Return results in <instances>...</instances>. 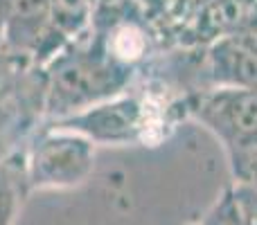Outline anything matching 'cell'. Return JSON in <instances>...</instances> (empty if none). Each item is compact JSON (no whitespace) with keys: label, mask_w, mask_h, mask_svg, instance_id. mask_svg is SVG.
I'll return each instance as SVG.
<instances>
[{"label":"cell","mask_w":257,"mask_h":225,"mask_svg":"<svg viewBox=\"0 0 257 225\" xmlns=\"http://www.w3.org/2000/svg\"><path fill=\"white\" fill-rule=\"evenodd\" d=\"M18 63H21V59H14V57H9V54H5L3 50H0V88L5 86V81L9 79V75L14 72V68H16Z\"/></svg>","instance_id":"11"},{"label":"cell","mask_w":257,"mask_h":225,"mask_svg":"<svg viewBox=\"0 0 257 225\" xmlns=\"http://www.w3.org/2000/svg\"><path fill=\"white\" fill-rule=\"evenodd\" d=\"M187 111L223 144L235 185L257 187V90L203 88Z\"/></svg>","instance_id":"2"},{"label":"cell","mask_w":257,"mask_h":225,"mask_svg":"<svg viewBox=\"0 0 257 225\" xmlns=\"http://www.w3.org/2000/svg\"><path fill=\"white\" fill-rule=\"evenodd\" d=\"M43 117L45 72L43 68L21 61L0 88V158L21 153Z\"/></svg>","instance_id":"4"},{"label":"cell","mask_w":257,"mask_h":225,"mask_svg":"<svg viewBox=\"0 0 257 225\" xmlns=\"http://www.w3.org/2000/svg\"><path fill=\"white\" fill-rule=\"evenodd\" d=\"M27 191L70 189L95 169V144L84 135L45 124L23 149Z\"/></svg>","instance_id":"3"},{"label":"cell","mask_w":257,"mask_h":225,"mask_svg":"<svg viewBox=\"0 0 257 225\" xmlns=\"http://www.w3.org/2000/svg\"><path fill=\"white\" fill-rule=\"evenodd\" d=\"M97 0H50L52 27L66 43H75L90 34Z\"/></svg>","instance_id":"8"},{"label":"cell","mask_w":257,"mask_h":225,"mask_svg":"<svg viewBox=\"0 0 257 225\" xmlns=\"http://www.w3.org/2000/svg\"><path fill=\"white\" fill-rule=\"evenodd\" d=\"M3 34H5V0H0V48H3Z\"/></svg>","instance_id":"13"},{"label":"cell","mask_w":257,"mask_h":225,"mask_svg":"<svg viewBox=\"0 0 257 225\" xmlns=\"http://www.w3.org/2000/svg\"><path fill=\"white\" fill-rule=\"evenodd\" d=\"M239 187L246 191V198H248L250 205V225H257V187H244V185Z\"/></svg>","instance_id":"12"},{"label":"cell","mask_w":257,"mask_h":225,"mask_svg":"<svg viewBox=\"0 0 257 225\" xmlns=\"http://www.w3.org/2000/svg\"><path fill=\"white\" fill-rule=\"evenodd\" d=\"M30 194L21 153L0 158V225H14L23 198Z\"/></svg>","instance_id":"9"},{"label":"cell","mask_w":257,"mask_h":225,"mask_svg":"<svg viewBox=\"0 0 257 225\" xmlns=\"http://www.w3.org/2000/svg\"><path fill=\"white\" fill-rule=\"evenodd\" d=\"M48 126L84 135L95 146L97 144H133L142 137L147 126L145 104L133 95H117L113 99L99 102L95 106L68 115L63 119L48 122Z\"/></svg>","instance_id":"6"},{"label":"cell","mask_w":257,"mask_h":225,"mask_svg":"<svg viewBox=\"0 0 257 225\" xmlns=\"http://www.w3.org/2000/svg\"><path fill=\"white\" fill-rule=\"evenodd\" d=\"M199 225H250V205L239 185H228Z\"/></svg>","instance_id":"10"},{"label":"cell","mask_w":257,"mask_h":225,"mask_svg":"<svg viewBox=\"0 0 257 225\" xmlns=\"http://www.w3.org/2000/svg\"><path fill=\"white\" fill-rule=\"evenodd\" d=\"M66 41L52 27L50 0H5L3 52L14 59L43 68Z\"/></svg>","instance_id":"5"},{"label":"cell","mask_w":257,"mask_h":225,"mask_svg":"<svg viewBox=\"0 0 257 225\" xmlns=\"http://www.w3.org/2000/svg\"><path fill=\"white\" fill-rule=\"evenodd\" d=\"M43 72L48 122L124 95L133 79V68L108 57L88 36L68 43L45 63Z\"/></svg>","instance_id":"1"},{"label":"cell","mask_w":257,"mask_h":225,"mask_svg":"<svg viewBox=\"0 0 257 225\" xmlns=\"http://www.w3.org/2000/svg\"><path fill=\"white\" fill-rule=\"evenodd\" d=\"M205 75L210 88L257 90V52L237 36L219 39L208 45Z\"/></svg>","instance_id":"7"}]
</instances>
